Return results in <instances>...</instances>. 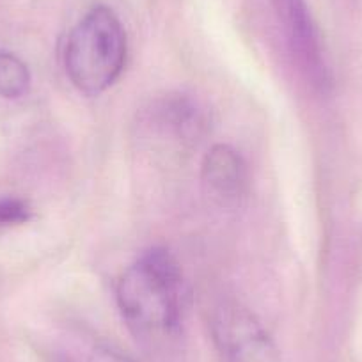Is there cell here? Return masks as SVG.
Instances as JSON below:
<instances>
[{
  "instance_id": "obj_6",
  "label": "cell",
  "mask_w": 362,
  "mask_h": 362,
  "mask_svg": "<svg viewBox=\"0 0 362 362\" xmlns=\"http://www.w3.org/2000/svg\"><path fill=\"white\" fill-rule=\"evenodd\" d=\"M30 87V73L25 62L13 52L0 50V96L22 98Z\"/></svg>"
},
{
  "instance_id": "obj_7",
  "label": "cell",
  "mask_w": 362,
  "mask_h": 362,
  "mask_svg": "<svg viewBox=\"0 0 362 362\" xmlns=\"http://www.w3.org/2000/svg\"><path fill=\"white\" fill-rule=\"evenodd\" d=\"M30 218V208L25 201L6 197L0 199V226L23 224Z\"/></svg>"
},
{
  "instance_id": "obj_2",
  "label": "cell",
  "mask_w": 362,
  "mask_h": 362,
  "mask_svg": "<svg viewBox=\"0 0 362 362\" xmlns=\"http://www.w3.org/2000/svg\"><path fill=\"white\" fill-rule=\"evenodd\" d=\"M127 52L121 20L107 6H96L69 33L66 73L80 93L98 96L117 82L127 64Z\"/></svg>"
},
{
  "instance_id": "obj_4",
  "label": "cell",
  "mask_w": 362,
  "mask_h": 362,
  "mask_svg": "<svg viewBox=\"0 0 362 362\" xmlns=\"http://www.w3.org/2000/svg\"><path fill=\"white\" fill-rule=\"evenodd\" d=\"M276 8L300 69L313 86L325 89L329 86V68L305 0H276Z\"/></svg>"
},
{
  "instance_id": "obj_1",
  "label": "cell",
  "mask_w": 362,
  "mask_h": 362,
  "mask_svg": "<svg viewBox=\"0 0 362 362\" xmlns=\"http://www.w3.org/2000/svg\"><path fill=\"white\" fill-rule=\"evenodd\" d=\"M116 297L124 322L137 336H169L180 327L187 305L180 263L162 247L146 250L124 270Z\"/></svg>"
},
{
  "instance_id": "obj_8",
  "label": "cell",
  "mask_w": 362,
  "mask_h": 362,
  "mask_svg": "<svg viewBox=\"0 0 362 362\" xmlns=\"http://www.w3.org/2000/svg\"><path fill=\"white\" fill-rule=\"evenodd\" d=\"M87 362H135V361L128 357V355L114 350V348L102 346V348H96V350L90 354L89 361Z\"/></svg>"
},
{
  "instance_id": "obj_3",
  "label": "cell",
  "mask_w": 362,
  "mask_h": 362,
  "mask_svg": "<svg viewBox=\"0 0 362 362\" xmlns=\"http://www.w3.org/2000/svg\"><path fill=\"white\" fill-rule=\"evenodd\" d=\"M211 336L224 362H277L272 337L256 316L236 302L215 309Z\"/></svg>"
},
{
  "instance_id": "obj_5",
  "label": "cell",
  "mask_w": 362,
  "mask_h": 362,
  "mask_svg": "<svg viewBox=\"0 0 362 362\" xmlns=\"http://www.w3.org/2000/svg\"><path fill=\"white\" fill-rule=\"evenodd\" d=\"M201 177L208 196L221 206H236L249 189V170L243 156L228 144H215L204 155Z\"/></svg>"
}]
</instances>
